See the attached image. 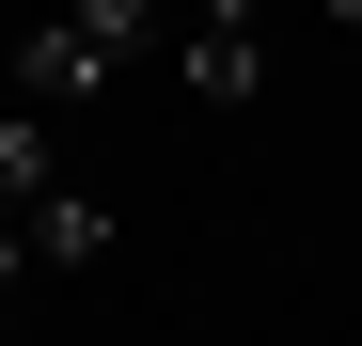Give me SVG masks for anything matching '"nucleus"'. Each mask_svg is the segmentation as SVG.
<instances>
[{"label": "nucleus", "mask_w": 362, "mask_h": 346, "mask_svg": "<svg viewBox=\"0 0 362 346\" xmlns=\"http://www.w3.org/2000/svg\"><path fill=\"white\" fill-rule=\"evenodd\" d=\"M346 32H362V0H346Z\"/></svg>", "instance_id": "obj_5"}, {"label": "nucleus", "mask_w": 362, "mask_h": 346, "mask_svg": "<svg viewBox=\"0 0 362 346\" xmlns=\"http://www.w3.org/2000/svg\"><path fill=\"white\" fill-rule=\"evenodd\" d=\"M173 79H189L205 110H236V95L268 79V32H252V16H236V0H221V16H189V47H173Z\"/></svg>", "instance_id": "obj_2"}, {"label": "nucleus", "mask_w": 362, "mask_h": 346, "mask_svg": "<svg viewBox=\"0 0 362 346\" xmlns=\"http://www.w3.org/2000/svg\"><path fill=\"white\" fill-rule=\"evenodd\" d=\"M32 268H110V205L47 189V205H32Z\"/></svg>", "instance_id": "obj_4"}, {"label": "nucleus", "mask_w": 362, "mask_h": 346, "mask_svg": "<svg viewBox=\"0 0 362 346\" xmlns=\"http://www.w3.org/2000/svg\"><path fill=\"white\" fill-rule=\"evenodd\" d=\"M47 189H64V157H47V110H16V95H0V220H32Z\"/></svg>", "instance_id": "obj_3"}, {"label": "nucleus", "mask_w": 362, "mask_h": 346, "mask_svg": "<svg viewBox=\"0 0 362 346\" xmlns=\"http://www.w3.org/2000/svg\"><path fill=\"white\" fill-rule=\"evenodd\" d=\"M142 32H158L142 0H79V16H47V32L16 47V110H64V95H110Z\"/></svg>", "instance_id": "obj_1"}]
</instances>
